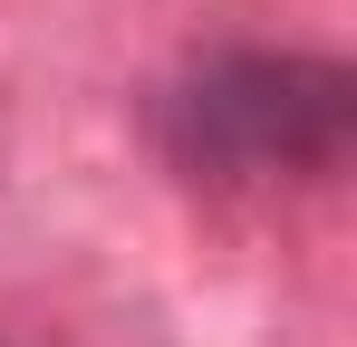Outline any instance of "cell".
<instances>
[{"mask_svg": "<svg viewBox=\"0 0 357 347\" xmlns=\"http://www.w3.org/2000/svg\"><path fill=\"white\" fill-rule=\"evenodd\" d=\"M155 145L203 193L328 183L357 145V77L299 49H213L155 97Z\"/></svg>", "mask_w": 357, "mask_h": 347, "instance_id": "6da1fadb", "label": "cell"}]
</instances>
